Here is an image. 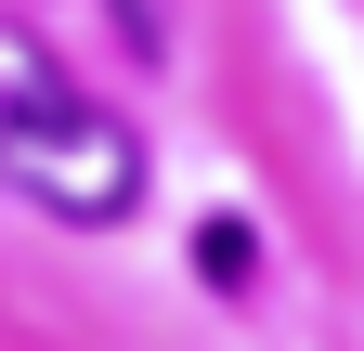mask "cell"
<instances>
[{
	"label": "cell",
	"instance_id": "3957f363",
	"mask_svg": "<svg viewBox=\"0 0 364 351\" xmlns=\"http://www.w3.org/2000/svg\"><path fill=\"white\" fill-rule=\"evenodd\" d=\"M196 274H221V286H247V234L221 222V234H196Z\"/></svg>",
	"mask_w": 364,
	"mask_h": 351
},
{
	"label": "cell",
	"instance_id": "7a4b0ae2",
	"mask_svg": "<svg viewBox=\"0 0 364 351\" xmlns=\"http://www.w3.org/2000/svg\"><path fill=\"white\" fill-rule=\"evenodd\" d=\"M117 39H130V65H169V0H105Z\"/></svg>",
	"mask_w": 364,
	"mask_h": 351
},
{
	"label": "cell",
	"instance_id": "6da1fadb",
	"mask_svg": "<svg viewBox=\"0 0 364 351\" xmlns=\"http://www.w3.org/2000/svg\"><path fill=\"white\" fill-rule=\"evenodd\" d=\"M0 183H14L39 222H65V234H117V222H144V195H156L144 130L91 92L26 14H0Z\"/></svg>",
	"mask_w": 364,
	"mask_h": 351
}]
</instances>
